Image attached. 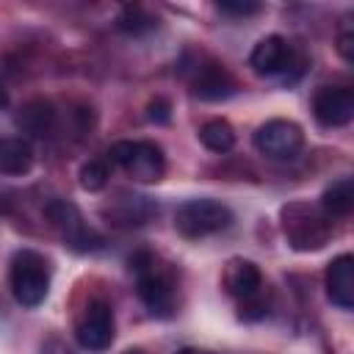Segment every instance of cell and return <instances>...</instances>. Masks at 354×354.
Listing matches in <instances>:
<instances>
[{"label": "cell", "instance_id": "44dd1931", "mask_svg": "<svg viewBox=\"0 0 354 354\" xmlns=\"http://www.w3.org/2000/svg\"><path fill=\"white\" fill-rule=\"evenodd\" d=\"M216 8L227 17H254L263 11V3H252V0H218Z\"/></svg>", "mask_w": 354, "mask_h": 354}, {"label": "cell", "instance_id": "ac0fdd59", "mask_svg": "<svg viewBox=\"0 0 354 354\" xmlns=\"http://www.w3.org/2000/svg\"><path fill=\"white\" fill-rule=\"evenodd\" d=\"M199 141H202L205 149H210L216 155H224V152H230L235 147V127L221 116L207 119L199 127Z\"/></svg>", "mask_w": 354, "mask_h": 354}, {"label": "cell", "instance_id": "7c38bea8", "mask_svg": "<svg viewBox=\"0 0 354 354\" xmlns=\"http://www.w3.org/2000/svg\"><path fill=\"white\" fill-rule=\"evenodd\" d=\"M221 288L227 296L243 301L263 290V271L254 260L246 257H230L221 268Z\"/></svg>", "mask_w": 354, "mask_h": 354}, {"label": "cell", "instance_id": "e0dca14e", "mask_svg": "<svg viewBox=\"0 0 354 354\" xmlns=\"http://www.w3.org/2000/svg\"><path fill=\"white\" fill-rule=\"evenodd\" d=\"M329 218H346L354 210V180L351 177H337L332 180L324 194H321V205H318Z\"/></svg>", "mask_w": 354, "mask_h": 354}, {"label": "cell", "instance_id": "8992f818", "mask_svg": "<svg viewBox=\"0 0 354 354\" xmlns=\"http://www.w3.org/2000/svg\"><path fill=\"white\" fill-rule=\"evenodd\" d=\"M44 218L61 235L64 246H69L72 252L86 254V252H97L102 246V235L86 224L83 213L69 199H50L44 205Z\"/></svg>", "mask_w": 354, "mask_h": 354}, {"label": "cell", "instance_id": "4316f807", "mask_svg": "<svg viewBox=\"0 0 354 354\" xmlns=\"http://www.w3.org/2000/svg\"><path fill=\"white\" fill-rule=\"evenodd\" d=\"M124 354H144L141 348H130V351H124Z\"/></svg>", "mask_w": 354, "mask_h": 354}, {"label": "cell", "instance_id": "ffe728a7", "mask_svg": "<svg viewBox=\"0 0 354 354\" xmlns=\"http://www.w3.org/2000/svg\"><path fill=\"white\" fill-rule=\"evenodd\" d=\"M108 177H111V171H108V166H105L102 160H88V163H83L80 171H77V183H80V188L88 191V194L102 191V188L108 185Z\"/></svg>", "mask_w": 354, "mask_h": 354}, {"label": "cell", "instance_id": "cb8c5ba5", "mask_svg": "<svg viewBox=\"0 0 354 354\" xmlns=\"http://www.w3.org/2000/svg\"><path fill=\"white\" fill-rule=\"evenodd\" d=\"M147 119L155 124H169L171 122V102L166 97H152L147 102Z\"/></svg>", "mask_w": 354, "mask_h": 354}, {"label": "cell", "instance_id": "4fadbf2b", "mask_svg": "<svg viewBox=\"0 0 354 354\" xmlns=\"http://www.w3.org/2000/svg\"><path fill=\"white\" fill-rule=\"evenodd\" d=\"M324 285H326V299L337 310L346 313L354 310V254L343 252L332 257L324 274Z\"/></svg>", "mask_w": 354, "mask_h": 354}, {"label": "cell", "instance_id": "3957f363", "mask_svg": "<svg viewBox=\"0 0 354 354\" xmlns=\"http://www.w3.org/2000/svg\"><path fill=\"white\" fill-rule=\"evenodd\" d=\"M8 288L19 307L33 310L50 293V263L36 249H17L8 263Z\"/></svg>", "mask_w": 354, "mask_h": 354}, {"label": "cell", "instance_id": "52a82bcc", "mask_svg": "<svg viewBox=\"0 0 354 354\" xmlns=\"http://www.w3.org/2000/svg\"><path fill=\"white\" fill-rule=\"evenodd\" d=\"M254 149L268 160H293L304 149V130L293 119H268L252 133Z\"/></svg>", "mask_w": 354, "mask_h": 354}, {"label": "cell", "instance_id": "d6986e66", "mask_svg": "<svg viewBox=\"0 0 354 354\" xmlns=\"http://www.w3.org/2000/svg\"><path fill=\"white\" fill-rule=\"evenodd\" d=\"M155 25H158V22H155L144 8H138V6H127V8H122V14H119V19H116V28L124 30V33H130V36L149 33Z\"/></svg>", "mask_w": 354, "mask_h": 354}, {"label": "cell", "instance_id": "2e32d148", "mask_svg": "<svg viewBox=\"0 0 354 354\" xmlns=\"http://www.w3.org/2000/svg\"><path fill=\"white\" fill-rule=\"evenodd\" d=\"M17 124H19L22 133H28L33 138H44L55 127V111H53V105L47 100H30V102H25L19 108Z\"/></svg>", "mask_w": 354, "mask_h": 354}, {"label": "cell", "instance_id": "5bb4252c", "mask_svg": "<svg viewBox=\"0 0 354 354\" xmlns=\"http://www.w3.org/2000/svg\"><path fill=\"white\" fill-rule=\"evenodd\" d=\"M102 213L119 227H141L158 216V202L144 194H119Z\"/></svg>", "mask_w": 354, "mask_h": 354}, {"label": "cell", "instance_id": "d4e9b609", "mask_svg": "<svg viewBox=\"0 0 354 354\" xmlns=\"http://www.w3.org/2000/svg\"><path fill=\"white\" fill-rule=\"evenodd\" d=\"M174 354H213V351H207V348H196V346H185V348H177Z\"/></svg>", "mask_w": 354, "mask_h": 354}, {"label": "cell", "instance_id": "9c48e42d", "mask_svg": "<svg viewBox=\"0 0 354 354\" xmlns=\"http://www.w3.org/2000/svg\"><path fill=\"white\" fill-rule=\"evenodd\" d=\"M188 77H191V94L202 102H224L238 94L235 75L213 58H199L191 66Z\"/></svg>", "mask_w": 354, "mask_h": 354}, {"label": "cell", "instance_id": "5b68a950", "mask_svg": "<svg viewBox=\"0 0 354 354\" xmlns=\"http://www.w3.org/2000/svg\"><path fill=\"white\" fill-rule=\"evenodd\" d=\"M108 155L133 183L152 185V183L163 180V174H166V155L158 141H149V138L127 141L124 138V141L111 144Z\"/></svg>", "mask_w": 354, "mask_h": 354}, {"label": "cell", "instance_id": "ba28073f", "mask_svg": "<svg viewBox=\"0 0 354 354\" xmlns=\"http://www.w3.org/2000/svg\"><path fill=\"white\" fill-rule=\"evenodd\" d=\"M116 337V321H113V307L105 299H91L80 318L75 321V343L83 351L100 354L108 351Z\"/></svg>", "mask_w": 354, "mask_h": 354}, {"label": "cell", "instance_id": "484cf974", "mask_svg": "<svg viewBox=\"0 0 354 354\" xmlns=\"http://www.w3.org/2000/svg\"><path fill=\"white\" fill-rule=\"evenodd\" d=\"M8 105V94H6V88H3V83H0V111Z\"/></svg>", "mask_w": 354, "mask_h": 354}, {"label": "cell", "instance_id": "6da1fadb", "mask_svg": "<svg viewBox=\"0 0 354 354\" xmlns=\"http://www.w3.org/2000/svg\"><path fill=\"white\" fill-rule=\"evenodd\" d=\"M130 271L136 277V293L141 304L155 318H171L180 307V282L169 263L158 254L141 249L130 257Z\"/></svg>", "mask_w": 354, "mask_h": 354}, {"label": "cell", "instance_id": "8fae6325", "mask_svg": "<svg viewBox=\"0 0 354 354\" xmlns=\"http://www.w3.org/2000/svg\"><path fill=\"white\" fill-rule=\"evenodd\" d=\"M313 116L321 127H346L354 119V91L348 86H321L313 97Z\"/></svg>", "mask_w": 354, "mask_h": 354}, {"label": "cell", "instance_id": "9a60e30c", "mask_svg": "<svg viewBox=\"0 0 354 354\" xmlns=\"http://www.w3.org/2000/svg\"><path fill=\"white\" fill-rule=\"evenodd\" d=\"M36 152L25 136H0V174L22 177L33 169Z\"/></svg>", "mask_w": 354, "mask_h": 354}, {"label": "cell", "instance_id": "7402d4cb", "mask_svg": "<svg viewBox=\"0 0 354 354\" xmlns=\"http://www.w3.org/2000/svg\"><path fill=\"white\" fill-rule=\"evenodd\" d=\"M335 47H337V53H340V58L346 64H354V28H351L348 19L340 25L337 39H335Z\"/></svg>", "mask_w": 354, "mask_h": 354}, {"label": "cell", "instance_id": "277c9868", "mask_svg": "<svg viewBox=\"0 0 354 354\" xmlns=\"http://www.w3.org/2000/svg\"><path fill=\"white\" fill-rule=\"evenodd\" d=\"M232 221H235L232 207L224 205L221 199H213V196L185 199L174 210V230H177V235H183L188 241L216 235V232L227 230Z\"/></svg>", "mask_w": 354, "mask_h": 354}, {"label": "cell", "instance_id": "30bf717a", "mask_svg": "<svg viewBox=\"0 0 354 354\" xmlns=\"http://www.w3.org/2000/svg\"><path fill=\"white\" fill-rule=\"evenodd\" d=\"M249 66L254 75L260 77H277V75H288L293 66H299L296 61V53H293V44L279 36V33H268L263 36L252 53H249Z\"/></svg>", "mask_w": 354, "mask_h": 354}, {"label": "cell", "instance_id": "603a6c76", "mask_svg": "<svg viewBox=\"0 0 354 354\" xmlns=\"http://www.w3.org/2000/svg\"><path fill=\"white\" fill-rule=\"evenodd\" d=\"M243 321H260V318H266L268 315V301L260 296V293H254L252 299H243L241 301V313H238Z\"/></svg>", "mask_w": 354, "mask_h": 354}, {"label": "cell", "instance_id": "7a4b0ae2", "mask_svg": "<svg viewBox=\"0 0 354 354\" xmlns=\"http://www.w3.org/2000/svg\"><path fill=\"white\" fill-rule=\"evenodd\" d=\"M279 227H282L288 246L296 252H318L335 235L332 218L318 205H310V202L282 205L279 207Z\"/></svg>", "mask_w": 354, "mask_h": 354}]
</instances>
